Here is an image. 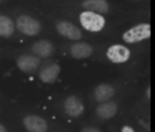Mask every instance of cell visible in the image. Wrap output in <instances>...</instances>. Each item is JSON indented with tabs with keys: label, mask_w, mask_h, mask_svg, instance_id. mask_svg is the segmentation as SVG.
Wrapping results in <instances>:
<instances>
[{
	"label": "cell",
	"mask_w": 155,
	"mask_h": 132,
	"mask_svg": "<svg viewBox=\"0 0 155 132\" xmlns=\"http://www.w3.org/2000/svg\"><path fill=\"white\" fill-rule=\"evenodd\" d=\"M115 94V89L110 86V85H98L96 89H94V98H96L98 102H104V101H109Z\"/></svg>",
	"instance_id": "5bb4252c"
},
{
	"label": "cell",
	"mask_w": 155,
	"mask_h": 132,
	"mask_svg": "<svg viewBox=\"0 0 155 132\" xmlns=\"http://www.w3.org/2000/svg\"><path fill=\"white\" fill-rule=\"evenodd\" d=\"M82 6L87 9V11H91V12H96V14H106L109 11V5L106 0H84Z\"/></svg>",
	"instance_id": "4fadbf2b"
},
{
	"label": "cell",
	"mask_w": 155,
	"mask_h": 132,
	"mask_svg": "<svg viewBox=\"0 0 155 132\" xmlns=\"http://www.w3.org/2000/svg\"><path fill=\"white\" fill-rule=\"evenodd\" d=\"M93 54V46L90 43H84V42H76L72 45L70 48V55L76 59H84V58L91 57Z\"/></svg>",
	"instance_id": "30bf717a"
},
{
	"label": "cell",
	"mask_w": 155,
	"mask_h": 132,
	"mask_svg": "<svg viewBox=\"0 0 155 132\" xmlns=\"http://www.w3.org/2000/svg\"><path fill=\"white\" fill-rule=\"evenodd\" d=\"M14 21L5 15H0V37H9L14 33Z\"/></svg>",
	"instance_id": "9a60e30c"
},
{
	"label": "cell",
	"mask_w": 155,
	"mask_h": 132,
	"mask_svg": "<svg viewBox=\"0 0 155 132\" xmlns=\"http://www.w3.org/2000/svg\"><path fill=\"white\" fill-rule=\"evenodd\" d=\"M79 21H81V25L88 31H100L104 27V18L100 14L91 12V11H84L79 15Z\"/></svg>",
	"instance_id": "6da1fadb"
},
{
	"label": "cell",
	"mask_w": 155,
	"mask_h": 132,
	"mask_svg": "<svg viewBox=\"0 0 155 132\" xmlns=\"http://www.w3.org/2000/svg\"><path fill=\"white\" fill-rule=\"evenodd\" d=\"M121 132H134V129H133V128H130V126H122Z\"/></svg>",
	"instance_id": "e0dca14e"
},
{
	"label": "cell",
	"mask_w": 155,
	"mask_h": 132,
	"mask_svg": "<svg viewBox=\"0 0 155 132\" xmlns=\"http://www.w3.org/2000/svg\"><path fill=\"white\" fill-rule=\"evenodd\" d=\"M57 31L61 34V36L70 39V40H79V39L82 37L81 30L78 28L75 24L67 22V21H60V22H58L57 24Z\"/></svg>",
	"instance_id": "277c9868"
},
{
	"label": "cell",
	"mask_w": 155,
	"mask_h": 132,
	"mask_svg": "<svg viewBox=\"0 0 155 132\" xmlns=\"http://www.w3.org/2000/svg\"><path fill=\"white\" fill-rule=\"evenodd\" d=\"M31 52L39 58H48L54 52V45L49 40H39V42L33 43Z\"/></svg>",
	"instance_id": "9c48e42d"
},
{
	"label": "cell",
	"mask_w": 155,
	"mask_h": 132,
	"mask_svg": "<svg viewBox=\"0 0 155 132\" xmlns=\"http://www.w3.org/2000/svg\"><path fill=\"white\" fill-rule=\"evenodd\" d=\"M17 65L21 71L24 73H33L35 70H38L40 65V59L36 55H21L17 59Z\"/></svg>",
	"instance_id": "8992f818"
},
{
	"label": "cell",
	"mask_w": 155,
	"mask_h": 132,
	"mask_svg": "<svg viewBox=\"0 0 155 132\" xmlns=\"http://www.w3.org/2000/svg\"><path fill=\"white\" fill-rule=\"evenodd\" d=\"M22 125L28 132H46V129H48L46 122L42 117L33 116V114L25 116L24 120H22Z\"/></svg>",
	"instance_id": "5b68a950"
},
{
	"label": "cell",
	"mask_w": 155,
	"mask_h": 132,
	"mask_svg": "<svg viewBox=\"0 0 155 132\" xmlns=\"http://www.w3.org/2000/svg\"><path fill=\"white\" fill-rule=\"evenodd\" d=\"M149 37H151V25L149 24H139L122 34L124 42H127V43H137V42H142Z\"/></svg>",
	"instance_id": "7a4b0ae2"
},
{
	"label": "cell",
	"mask_w": 155,
	"mask_h": 132,
	"mask_svg": "<svg viewBox=\"0 0 155 132\" xmlns=\"http://www.w3.org/2000/svg\"><path fill=\"white\" fill-rule=\"evenodd\" d=\"M58 74H60V65L58 64H49L48 67H45L40 71L39 77L43 83H54L57 80Z\"/></svg>",
	"instance_id": "8fae6325"
},
{
	"label": "cell",
	"mask_w": 155,
	"mask_h": 132,
	"mask_svg": "<svg viewBox=\"0 0 155 132\" xmlns=\"http://www.w3.org/2000/svg\"><path fill=\"white\" fill-rule=\"evenodd\" d=\"M0 132H6V128L3 125H0Z\"/></svg>",
	"instance_id": "ac0fdd59"
},
{
	"label": "cell",
	"mask_w": 155,
	"mask_h": 132,
	"mask_svg": "<svg viewBox=\"0 0 155 132\" xmlns=\"http://www.w3.org/2000/svg\"><path fill=\"white\" fill-rule=\"evenodd\" d=\"M64 108L66 113L72 117H78L84 113V104L78 96H67L64 99Z\"/></svg>",
	"instance_id": "ba28073f"
},
{
	"label": "cell",
	"mask_w": 155,
	"mask_h": 132,
	"mask_svg": "<svg viewBox=\"0 0 155 132\" xmlns=\"http://www.w3.org/2000/svg\"><path fill=\"white\" fill-rule=\"evenodd\" d=\"M116 112H118V107H116L115 102H112V101L100 102L96 110L97 116L101 117V119H110V117H114L116 114Z\"/></svg>",
	"instance_id": "7c38bea8"
},
{
	"label": "cell",
	"mask_w": 155,
	"mask_h": 132,
	"mask_svg": "<svg viewBox=\"0 0 155 132\" xmlns=\"http://www.w3.org/2000/svg\"><path fill=\"white\" fill-rule=\"evenodd\" d=\"M82 132H101V131L97 129V128H85V129H82Z\"/></svg>",
	"instance_id": "2e32d148"
},
{
	"label": "cell",
	"mask_w": 155,
	"mask_h": 132,
	"mask_svg": "<svg viewBox=\"0 0 155 132\" xmlns=\"http://www.w3.org/2000/svg\"><path fill=\"white\" fill-rule=\"evenodd\" d=\"M15 24H17V28L22 34H25V36H36V34H39V31H40V22H39L38 19L28 17V15H21V17H18Z\"/></svg>",
	"instance_id": "3957f363"
},
{
	"label": "cell",
	"mask_w": 155,
	"mask_h": 132,
	"mask_svg": "<svg viewBox=\"0 0 155 132\" xmlns=\"http://www.w3.org/2000/svg\"><path fill=\"white\" fill-rule=\"evenodd\" d=\"M106 55L112 62L119 64V62H125L130 58V51L125 46H122V45H114V46H110L107 49Z\"/></svg>",
	"instance_id": "52a82bcc"
}]
</instances>
